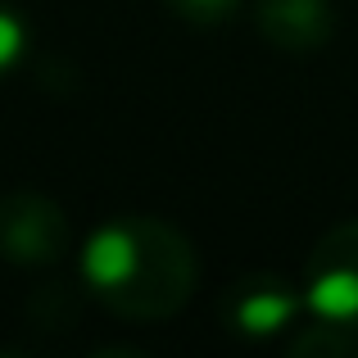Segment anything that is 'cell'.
I'll return each instance as SVG.
<instances>
[{
  "mask_svg": "<svg viewBox=\"0 0 358 358\" xmlns=\"http://www.w3.org/2000/svg\"><path fill=\"white\" fill-rule=\"evenodd\" d=\"M73 245V227L64 209L41 191H14L0 200V259L45 268L59 263Z\"/></svg>",
  "mask_w": 358,
  "mask_h": 358,
  "instance_id": "3957f363",
  "label": "cell"
},
{
  "mask_svg": "<svg viewBox=\"0 0 358 358\" xmlns=\"http://www.w3.org/2000/svg\"><path fill=\"white\" fill-rule=\"evenodd\" d=\"M27 55V23L18 18L14 5L0 0V78L18 69V59Z\"/></svg>",
  "mask_w": 358,
  "mask_h": 358,
  "instance_id": "8992f818",
  "label": "cell"
},
{
  "mask_svg": "<svg viewBox=\"0 0 358 358\" xmlns=\"http://www.w3.org/2000/svg\"><path fill=\"white\" fill-rule=\"evenodd\" d=\"M164 5L173 9V14L191 18V23H200V27H218L241 9V0H164Z\"/></svg>",
  "mask_w": 358,
  "mask_h": 358,
  "instance_id": "52a82bcc",
  "label": "cell"
},
{
  "mask_svg": "<svg viewBox=\"0 0 358 358\" xmlns=\"http://www.w3.org/2000/svg\"><path fill=\"white\" fill-rule=\"evenodd\" d=\"M304 317V286L277 277V272H250L231 281L222 295V322L245 341H272L290 336Z\"/></svg>",
  "mask_w": 358,
  "mask_h": 358,
  "instance_id": "277c9868",
  "label": "cell"
},
{
  "mask_svg": "<svg viewBox=\"0 0 358 358\" xmlns=\"http://www.w3.org/2000/svg\"><path fill=\"white\" fill-rule=\"evenodd\" d=\"M290 354H358V218L331 227L304 268V317L286 336Z\"/></svg>",
  "mask_w": 358,
  "mask_h": 358,
  "instance_id": "7a4b0ae2",
  "label": "cell"
},
{
  "mask_svg": "<svg viewBox=\"0 0 358 358\" xmlns=\"http://www.w3.org/2000/svg\"><path fill=\"white\" fill-rule=\"evenodd\" d=\"M259 36L281 50H317L336 36L331 0H259Z\"/></svg>",
  "mask_w": 358,
  "mask_h": 358,
  "instance_id": "5b68a950",
  "label": "cell"
},
{
  "mask_svg": "<svg viewBox=\"0 0 358 358\" xmlns=\"http://www.w3.org/2000/svg\"><path fill=\"white\" fill-rule=\"evenodd\" d=\"M82 286L118 317L164 322L195 295L200 263L191 241L164 218L127 213L96 227L82 245Z\"/></svg>",
  "mask_w": 358,
  "mask_h": 358,
  "instance_id": "6da1fadb",
  "label": "cell"
}]
</instances>
